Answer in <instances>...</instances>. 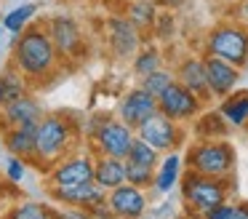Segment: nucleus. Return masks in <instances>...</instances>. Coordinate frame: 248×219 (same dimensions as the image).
<instances>
[{
	"label": "nucleus",
	"mask_w": 248,
	"mask_h": 219,
	"mask_svg": "<svg viewBox=\"0 0 248 219\" xmlns=\"http://www.w3.org/2000/svg\"><path fill=\"white\" fill-rule=\"evenodd\" d=\"M11 62L16 64V69L30 80V83H46L51 80L62 67V53L56 51L54 40H51L46 24L32 21L22 35L11 37Z\"/></svg>",
	"instance_id": "f257e3e1"
},
{
	"label": "nucleus",
	"mask_w": 248,
	"mask_h": 219,
	"mask_svg": "<svg viewBox=\"0 0 248 219\" xmlns=\"http://www.w3.org/2000/svg\"><path fill=\"white\" fill-rule=\"evenodd\" d=\"M75 144V123L67 115H43L38 123V139H35V160L32 163L54 166L67 158ZM40 166V168H43Z\"/></svg>",
	"instance_id": "f03ea898"
},
{
	"label": "nucleus",
	"mask_w": 248,
	"mask_h": 219,
	"mask_svg": "<svg viewBox=\"0 0 248 219\" xmlns=\"http://www.w3.org/2000/svg\"><path fill=\"white\" fill-rule=\"evenodd\" d=\"M187 163H189V171L224 179L235 168V150L227 139H203L200 144H195L189 150Z\"/></svg>",
	"instance_id": "7ed1b4c3"
},
{
	"label": "nucleus",
	"mask_w": 248,
	"mask_h": 219,
	"mask_svg": "<svg viewBox=\"0 0 248 219\" xmlns=\"http://www.w3.org/2000/svg\"><path fill=\"white\" fill-rule=\"evenodd\" d=\"M205 53L224 59L235 67L248 64V30L243 24H219L205 37Z\"/></svg>",
	"instance_id": "20e7f679"
},
{
	"label": "nucleus",
	"mask_w": 248,
	"mask_h": 219,
	"mask_svg": "<svg viewBox=\"0 0 248 219\" xmlns=\"http://www.w3.org/2000/svg\"><path fill=\"white\" fill-rule=\"evenodd\" d=\"M182 192L184 201L189 203L192 211H198L203 217L205 211L221 206L227 201V187L224 179H216V176H203L198 171H187L182 179Z\"/></svg>",
	"instance_id": "39448f33"
},
{
	"label": "nucleus",
	"mask_w": 248,
	"mask_h": 219,
	"mask_svg": "<svg viewBox=\"0 0 248 219\" xmlns=\"http://www.w3.org/2000/svg\"><path fill=\"white\" fill-rule=\"evenodd\" d=\"M136 139V128L123 123L120 118H104L88 142L93 144V155H107V158H128L131 144Z\"/></svg>",
	"instance_id": "423d86ee"
},
{
	"label": "nucleus",
	"mask_w": 248,
	"mask_h": 219,
	"mask_svg": "<svg viewBox=\"0 0 248 219\" xmlns=\"http://www.w3.org/2000/svg\"><path fill=\"white\" fill-rule=\"evenodd\" d=\"M46 30H48L51 40H54L56 51L62 53V59H80L86 51V37L83 30L70 14H54L43 21Z\"/></svg>",
	"instance_id": "0eeeda50"
},
{
	"label": "nucleus",
	"mask_w": 248,
	"mask_h": 219,
	"mask_svg": "<svg viewBox=\"0 0 248 219\" xmlns=\"http://www.w3.org/2000/svg\"><path fill=\"white\" fill-rule=\"evenodd\" d=\"M93 168H96V158L91 152L67 155L48 168V187H72L93 182Z\"/></svg>",
	"instance_id": "6e6552de"
},
{
	"label": "nucleus",
	"mask_w": 248,
	"mask_h": 219,
	"mask_svg": "<svg viewBox=\"0 0 248 219\" xmlns=\"http://www.w3.org/2000/svg\"><path fill=\"white\" fill-rule=\"evenodd\" d=\"M104 32H107V46L115 59L125 62V59H134L139 53L141 30L128 16H109L107 24H104Z\"/></svg>",
	"instance_id": "1a4fd4ad"
},
{
	"label": "nucleus",
	"mask_w": 248,
	"mask_h": 219,
	"mask_svg": "<svg viewBox=\"0 0 248 219\" xmlns=\"http://www.w3.org/2000/svg\"><path fill=\"white\" fill-rule=\"evenodd\" d=\"M200 104H203V99H200L198 94H192L187 85H182L179 80H173V83L160 94V99H157L160 112L168 115L171 120H176V123L195 118L200 112Z\"/></svg>",
	"instance_id": "9d476101"
},
{
	"label": "nucleus",
	"mask_w": 248,
	"mask_h": 219,
	"mask_svg": "<svg viewBox=\"0 0 248 219\" xmlns=\"http://www.w3.org/2000/svg\"><path fill=\"white\" fill-rule=\"evenodd\" d=\"M136 136L144 139V142H150L157 152H171V150L179 144L182 134H179V123L176 120H171L168 115H163V112L157 110L155 115H150L139 128H136Z\"/></svg>",
	"instance_id": "9b49d317"
},
{
	"label": "nucleus",
	"mask_w": 248,
	"mask_h": 219,
	"mask_svg": "<svg viewBox=\"0 0 248 219\" xmlns=\"http://www.w3.org/2000/svg\"><path fill=\"white\" fill-rule=\"evenodd\" d=\"M157 110H160V107H157V96L150 94L144 85H136V88L125 91L118 101V118L123 123H128L131 128H139L141 123L150 115H155Z\"/></svg>",
	"instance_id": "f8f14e48"
},
{
	"label": "nucleus",
	"mask_w": 248,
	"mask_h": 219,
	"mask_svg": "<svg viewBox=\"0 0 248 219\" xmlns=\"http://www.w3.org/2000/svg\"><path fill=\"white\" fill-rule=\"evenodd\" d=\"M107 206L115 219H141L147 214V195L141 187L123 182L107 192Z\"/></svg>",
	"instance_id": "ddd939ff"
},
{
	"label": "nucleus",
	"mask_w": 248,
	"mask_h": 219,
	"mask_svg": "<svg viewBox=\"0 0 248 219\" xmlns=\"http://www.w3.org/2000/svg\"><path fill=\"white\" fill-rule=\"evenodd\" d=\"M205 75H208V88H211V96H230L235 91L237 80H240V67L224 62V59L214 56V53H205Z\"/></svg>",
	"instance_id": "4468645a"
},
{
	"label": "nucleus",
	"mask_w": 248,
	"mask_h": 219,
	"mask_svg": "<svg viewBox=\"0 0 248 219\" xmlns=\"http://www.w3.org/2000/svg\"><path fill=\"white\" fill-rule=\"evenodd\" d=\"M54 201L64 203V206L86 208L91 211L99 203H107V190L99 187L96 182H86V185H72V187H48Z\"/></svg>",
	"instance_id": "2eb2a0df"
},
{
	"label": "nucleus",
	"mask_w": 248,
	"mask_h": 219,
	"mask_svg": "<svg viewBox=\"0 0 248 219\" xmlns=\"http://www.w3.org/2000/svg\"><path fill=\"white\" fill-rule=\"evenodd\" d=\"M0 115H3V128H16V126H27V123H40V118L46 112L32 94H24L19 99L8 101L6 107H0Z\"/></svg>",
	"instance_id": "dca6fc26"
},
{
	"label": "nucleus",
	"mask_w": 248,
	"mask_h": 219,
	"mask_svg": "<svg viewBox=\"0 0 248 219\" xmlns=\"http://www.w3.org/2000/svg\"><path fill=\"white\" fill-rule=\"evenodd\" d=\"M176 80L182 85H187L192 94H198L200 99H208V96H211L208 75H205V59H198V56L182 59L179 67H176Z\"/></svg>",
	"instance_id": "f3484780"
},
{
	"label": "nucleus",
	"mask_w": 248,
	"mask_h": 219,
	"mask_svg": "<svg viewBox=\"0 0 248 219\" xmlns=\"http://www.w3.org/2000/svg\"><path fill=\"white\" fill-rule=\"evenodd\" d=\"M35 139H38V123H27V126H16V128H3V144L11 155L19 158L35 160Z\"/></svg>",
	"instance_id": "a211bd4d"
},
{
	"label": "nucleus",
	"mask_w": 248,
	"mask_h": 219,
	"mask_svg": "<svg viewBox=\"0 0 248 219\" xmlns=\"http://www.w3.org/2000/svg\"><path fill=\"white\" fill-rule=\"evenodd\" d=\"M93 182L104 190H115L125 182V160L123 158H107L96 155V168H93Z\"/></svg>",
	"instance_id": "6ab92c4d"
},
{
	"label": "nucleus",
	"mask_w": 248,
	"mask_h": 219,
	"mask_svg": "<svg viewBox=\"0 0 248 219\" xmlns=\"http://www.w3.org/2000/svg\"><path fill=\"white\" fill-rule=\"evenodd\" d=\"M24 94H30V80L16 69V64L8 62L0 72V107H6L8 101L19 99Z\"/></svg>",
	"instance_id": "aec40b11"
},
{
	"label": "nucleus",
	"mask_w": 248,
	"mask_h": 219,
	"mask_svg": "<svg viewBox=\"0 0 248 219\" xmlns=\"http://www.w3.org/2000/svg\"><path fill=\"white\" fill-rule=\"evenodd\" d=\"M179 176H182V158H179L176 152H168L166 158H163V163L157 166L155 171V192H160V195H166V192H171L173 187H176Z\"/></svg>",
	"instance_id": "412c9836"
},
{
	"label": "nucleus",
	"mask_w": 248,
	"mask_h": 219,
	"mask_svg": "<svg viewBox=\"0 0 248 219\" xmlns=\"http://www.w3.org/2000/svg\"><path fill=\"white\" fill-rule=\"evenodd\" d=\"M38 11H40L38 3H22V5H16V8L8 11V14L0 19V24L6 27V32H11V35H22V32L35 21Z\"/></svg>",
	"instance_id": "4be33fe9"
},
{
	"label": "nucleus",
	"mask_w": 248,
	"mask_h": 219,
	"mask_svg": "<svg viewBox=\"0 0 248 219\" xmlns=\"http://www.w3.org/2000/svg\"><path fill=\"white\" fill-rule=\"evenodd\" d=\"M219 112L224 115V120L230 126H246L248 123V91H235V94L224 96Z\"/></svg>",
	"instance_id": "5701e85b"
},
{
	"label": "nucleus",
	"mask_w": 248,
	"mask_h": 219,
	"mask_svg": "<svg viewBox=\"0 0 248 219\" xmlns=\"http://www.w3.org/2000/svg\"><path fill=\"white\" fill-rule=\"evenodd\" d=\"M125 16L134 21L139 30H147L157 21V8L152 0H131L128 8H125Z\"/></svg>",
	"instance_id": "b1692460"
},
{
	"label": "nucleus",
	"mask_w": 248,
	"mask_h": 219,
	"mask_svg": "<svg viewBox=\"0 0 248 219\" xmlns=\"http://www.w3.org/2000/svg\"><path fill=\"white\" fill-rule=\"evenodd\" d=\"M160 67H163V56L155 46L141 48L134 56V72L139 75V78H147L150 72H155V69H160Z\"/></svg>",
	"instance_id": "393cba45"
},
{
	"label": "nucleus",
	"mask_w": 248,
	"mask_h": 219,
	"mask_svg": "<svg viewBox=\"0 0 248 219\" xmlns=\"http://www.w3.org/2000/svg\"><path fill=\"white\" fill-rule=\"evenodd\" d=\"M6 219H54V211L35 201H22L6 214Z\"/></svg>",
	"instance_id": "a878e982"
},
{
	"label": "nucleus",
	"mask_w": 248,
	"mask_h": 219,
	"mask_svg": "<svg viewBox=\"0 0 248 219\" xmlns=\"http://www.w3.org/2000/svg\"><path fill=\"white\" fill-rule=\"evenodd\" d=\"M125 182L141 187V190H144V187H152V185H155V168H152V166H141V163H136V160L125 158Z\"/></svg>",
	"instance_id": "bb28decb"
},
{
	"label": "nucleus",
	"mask_w": 248,
	"mask_h": 219,
	"mask_svg": "<svg viewBox=\"0 0 248 219\" xmlns=\"http://www.w3.org/2000/svg\"><path fill=\"white\" fill-rule=\"evenodd\" d=\"M173 80H176V75L160 67V69H155V72H150L147 78H141V83H139V85H144V88L150 91V94H155L157 99H160V94H163V91H166L168 85L173 83Z\"/></svg>",
	"instance_id": "cd10ccee"
},
{
	"label": "nucleus",
	"mask_w": 248,
	"mask_h": 219,
	"mask_svg": "<svg viewBox=\"0 0 248 219\" xmlns=\"http://www.w3.org/2000/svg\"><path fill=\"white\" fill-rule=\"evenodd\" d=\"M128 160H136V163H141V166H152V168H155L157 166V150L152 147L150 142H144V139L136 136L134 144H131Z\"/></svg>",
	"instance_id": "c85d7f7f"
},
{
	"label": "nucleus",
	"mask_w": 248,
	"mask_h": 219,
	"mask_svg": "<svg viewBox=\"0 0 248 219\" xmlns=\"http://www.w3.org/2000/svg\"><path fill=\"white\" fill-rule=\"evenodd\" d=\"M27 163H30V160L19 158V155H11L8 163H6V179L11 182V185H19V182L27 176Z\"/></svg>",
	"instance_id": "c756f323"
},
{
	"label": "nucleus",
	"mask_w": 248,
	"mask_h": 219,
	"mask_svg": "<svg viewBox=\"0 0 248 219\" xmlns=\"http://www.w3.org/2000/svg\"><path fill=\"white\" fill-rule=\"evenodd\" d=\"M232 214H235V206L224 201L221 206H216V208H211V211H205L203 219H232Z\"/></svg>",
	"instance_id": "7c9ffc66"
},
{
	"label": "nucleus",
	"mask_w": 248,
	"mask_h": 219,
	"mask_svg": "<svg viewBox=\"0 0 248 219\" xmlns=\"http://www.w3.org/2000/svg\"><path fill=\"white\" fill-rule=\"evenodd\" d=\"M232 219H248V206H246V203H243V206H235Z\"/></svg>",
	"instance_id": "2f4dec72"
},
{
	"label": "nucleus",
	"mask_w": 248,
	"mask_h": 219,
	"mask_svg": "<svg viewBox=\"0 0 248 219\" xmlns=\"http://www.w3.org/2000/svg\"><path fill=\"white\" fill-rule=\"evenodd\" d=\"M54 219H75V214H70V211H54Z\"/></svg>",
	"instance_id": "473e14b6"
},
{
	"label": "nucleus",
	"mask_w": 248,
	"mask_h": 219,
	"mask_svg": "<svg viewBox=\"0 0 248 219\" xmlns=\"http://www.w3.org/2000/svg\"><path fill=\"white\" fill-rule=\"evenodd\" d=\"M240 11H243V16L248 19V0H243V5H240Z\"/></svg>",
	"instance_id": "72a5a7b5"
},
{
	"label": "nucleus",
	"mask_w": 248,
	"mask_h": 219,
	"mask_svg": "<svg viewBox=\"0 0 248 219\" xmlns=\"http://www.w3.org/2000/svg\"><path fill=\"white\" fill-rule=\"evenodd\" d=\"M3 35H6V27H3V24H0V37H3Z\"/></svg>",
	"instance_id": "f704fd0d"
},
{
	"label": "nucleus",
	"mask_w": 248,
	"mask_h": 219,
	"mask_svg": "<svg viewBox=\"0 0 248 219\" xmlns=\"http://www.w3.org/2000/svg\"><path fill=\"white\" fill-rule=\"evenodd\" d=\"M0 128H3V115H0Z\"/></svg>",
	"instance_id": "c9c22d12"
}]
</instances>
